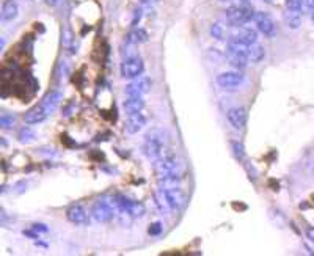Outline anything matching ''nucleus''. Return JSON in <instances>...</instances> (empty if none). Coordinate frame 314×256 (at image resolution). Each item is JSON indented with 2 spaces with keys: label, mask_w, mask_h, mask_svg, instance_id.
Listing matches in <instances>:
<instances>
[{
  "label": "nucleus",
  "mask_w": 314,
  "mask_h": 256,
  "mask_svg": "<svg viewBox=\"0 0 314 256\" xmlns=\"http://www.w3.org/2000/svg\"><path fill=\"white\" fill-rule=\"evenodd\" d=\"M226 118L236 130H241L247 125V110L244 107H233L228 110Z\"/></svg>",
  "instance_id": "nucleus-11"
},
{
  "label": "nucleus",
  "mask_w": 314,
  "mask_h": 256,
  "mask_svg": "<svg viewBox=\"0 0 314 256\" xmlns=\"http://www.w3.org/2000/svg\"><path fill=\"white\" fill-rule=\"evenodd\" d=\"M254 14H256L254 8L249 2H244L241 5H231L225 11V17L231 27H244L251 19H254Z\"/></svg>",
  "instance_id": "nucleus-2"
},
{
  "label": "nucleus",
  "mask_w": 314,
  "mask_h": 256,
  "mask_svg": "<svg viewBox=\"0 0 314 256\" xmlns=\"http://www.w3.org/2000/svg\"><path fill=\"white\" fill-rule=\"evenodd\" d=\"M228 60H230V63L237 69H244L247 66V63H249V60H245L244 57L234 55V54H228Z\"/></svg>",
  "instance_id": "nucleus-23"
},
{
  "label": "nucleus",
  "mask_w": 314,
  "mask_h": 256,
  "mask_svg": "<svg viewBox=\"0 0 314 256\" xmlns=\"http://www.w3.org/2000/svg\"><path fill=\"white\" fill-rule=\"evenodd\" d=\"M148 40H149L148 32L145 30V28H138V27L132 28V30L126 36V43L127 44H143Z\"/></svg>",
  "instance_id": "nucleus-16"
},
{
  "label": "nucleus",
  "mask_w": 314,
  "mask_h": 256,
  "mask_svg": "<svg viewBox=\"0 0 314 256\" xmlns=\"http://www.w3.org/2000/svg\"><path fill=\"white\" fill-rule=\"evenodd\" d=\"M62 101V94L59 91H49L46 94V96L43 98L41 104L44 106V109L49 112V115L52 112H55V109L59 107V104Z\"/></svg>",
  "instance_id": "nucleus-18"
},
{
  "label": "nucleus",
  "mask_w": 314,
  "mask_h": 256,
  "mask_svg": "<svg viewBox=\"0 0 314 256\" xmlns=\"http://www.w3.org/2000/svg\"><path fill=\"white\" fill-rule=\"evenodd\" d=\"M160 231H162V225L160 223H153L149 226V234L151 236H157V234H160Z\"/></svg>",
  "instance_id": "nucleus-31"
},
{
  "label": "nucleus",
  "mask_w": 314,
  "mask_h": 256,
  "mask_svg": "<svg viewBox=\"0 0 314 256\" xmlns=\"http://www.w3.org/2000/svg\"><path fill=\"white\" fill-rule=\"evenodd\" d=\"M145 109V99L143 96H127L125 101V110L127 112V115L130 113H138Z\"/></svg>",
  "instance_id": "nucleus-17"
},
{
  "label": "nucleus",
  "mask_w": 314,
  "mask_h": 256,
  "mask_svg": "<svg viewBox=\"0 0 314 256\" xmlns=\"http://www.w3.org/2000/svg\"><path fill=\"white\" fill-rule=\"evenodd\" d=\"M146 126V117L141 112L130 113L126 120V132L127 134H137Z\"/></svg>",
  "instance_id": "nucleus-14"
},
{
  "label": "nucleus",
  "mask_w": 314,
  "mask_h": 256,
  "mask_svg": "<svg viewBox=\"0 0 314 256\" xmlns=\"http://www.w3.org/2000/svg\"><path fill=\"white\" fill-rule=\"evenodd\" d=\"M244 80H245L244 74L239 71H226L217 75V83L220 85L223 90H228V91L237 90L244 83Z\"/></svg>",
  "instance_id": "nucleus-8"
},
{
  "label": "nucleus",
  "mask_w": 314,
  "mask_h": 256,
  "mask_svg": "<svg viewBox=\"0 0 314 256\" xmlns=\"http://www.w3.org/2000/svg\"><path fill=\"white\" fill-rule=\"evenodd\" d=\"M19 13V6L16 0H5L2 5V21L3 22H9L13 19L17 17Z\"/></svg>",
  "instance_id": "nucleus-15"
},
{
  "label": "nucleus",
  "mask_w": 314,
  "mask_h": 256,
  "mask_svg": "<svg viewBox=\"0 0 314 256\" xmlns=\"http://www.w3.org/2000/svg\"><path fill=\"white\" fill-rule=\"evenodd\" d=\"M32 230H33V231H36L38 234H40V233H47V231H49V228H47V226H46V225H43V223H35V225H32Z\"/></svg>",
  "instance_id": "nucleus-30"
},
{
  "label": "nucleus",
  "mask_w": 314,
  "mask_h": 256,
  "mask_svg": "<svg viewBox=\"0 0 314 256\" xmlns=\"http://www.w3.org/2000/svg\"><path fill=\"white\" fill-rule=\"evenodd\" d=\"M218 2H228V0H218Z\"/></svg>",
  "instance_id": "nucleus-37"
},
{
  "label": "nucleus",
  "mask_w": 314,
  "mask_h": 256,
  "mask_svg": "<svg viewBox=\"0 0 314 256\" xmlns=\"http://www.w3.org/2000/svg\"><path fill=\"white\" fill-rule=\"evenodd\" d=\"M140 2L143 3L145 6H154L159 2V0H140Z\"/></svg>",
  "instance_id": "nucleus-32"
},
{
  "label": "nucleus",
  "mask_w": 314,
  "mask_h": 256,
  "mask_svg": "<svg viewBox=\"0 0 314 256\" xmlns=\"http://www.w3.org/2000/svg\"><path fill=\"white\" fill-rule=\"evenodd\" d=\"M236 38H239L241 41L247 43V44H254L258 41V32L253 30L250 27H239V32L234 33Z\"/></svg>",
  "instance_id": "nucleus-19"
},
{
  "label": "nucleus",
  "mask_w": 314,
  "mask_h": 256,
  "mask_svg": "<svg viewBox=\"0 0 314 256\" xmlns=\"http://www.w3.org/2000/svg\"><path fill=\"white\" fill-rule=\"evenodd\" d=\"M211 35L215 40H225V30L220 24H212L211 25Z\"/></svg>",
  "instance_id": "nucleus-25"
},
{
  "label": "nucleus",
  "mask_w": 314,
  "mask_h": 256,
  "mask_svg": "<svg viewBox=\"0 0 314 256\" xmlns=\"http://www.w3.org/2000/svg\"><path fill=\"white\" fill-rule=\"evenodd\" d=\"M151 85H153V82H151L149 77H146V75H140V77L134 79L129 85H126V96H143V94H146L149 90H151Z\"/></svg>",
  "instance_id": "nucleus-10"
},
{
  "label": "nucleus",
  "mask_w": 314,
  "mask_h": 256,
  "mask_svg": "<svg viewBox=\"0 0 314 256\" xmlns=\"http://www.w3.org/2000/svg\"><path fill=\"white\" fill-rule=\"evenodd\" d=\"M233 149H234L236 157L239 160H242L245 157V148H244L242 143H239V141H233Z\"/></svg>",
  "instance_id": "nucleus-26"
},
{
  "label": "nucleus",
  "mask_w": 314,
  "mask_h": 256,
  "mask_svg": "<svg viewBox=\"0 0 314 256\" xmlns=\"http://www.w3.org/2000/svg\"><path fill=\"white\" fill-rule=\"evenodd\" d=\"M307 238L310 239V242L314 244V228H308L307 230Z\"/></svg>",
  "instance_id": "nucleus-34"
},
{
  "label": "nucleus",
  "mask_w": 314,
  "mask_h": 256,
  "mask_svg": "<svg viewBox=\"0 0 314 256\" xmlns=\"http://www.w3.org/2000/svg\"><path fill=\"white\" fill-rule=\"evenodd\" d=\"M113 203L117 206V211H120L123 214H127L130 217H141L146 212L145 206L141 203L134 201V200H130V198L123 196V195H118L113 198Z\"/></svg>",
  "instance_id": "nucleus-5"
},
{
  "label": "nucleus",
  "mask_w": 314,
  "mask_h": 256,
  "mask_svg": "<svg viewBox=\"0 0 314 256\" xmlns=\"http://www.w3.org/2000/svg\"><path fill=\"white\" fill-rule=\"evenodd\" d=\"M302 13H311L314 9V0H300Z\"/></svg>",
  "instance_id": "nucleus-29"
},
{
  "label": "nucleus",
  "mask_w": 314,
  "mask_h": 256,
  "mask_svg": "<svg viewBox=\"0 0 314 256\" xmlns=\"http://www.w3.org/2000/svg\"><path fill=\"white\" fill-rule=\"evenodd\" d=\"M179 159L173 153H165L159 160L154 162V170L157 176L171 175V173H179Z\"/></svg>",
  "instance_id": "nucleus-7"
},
{
  "label": "nucleus",
  "mask_w": 314,
  "mask_h": 256,
  "mask_svg": "<svg viewBox=\"0 0 314 256\" xmlns=\"http://www.w3.org/2000/svg\"><path fill=\"white\" fill-rule=\"evenodd\" d=\"M32 138H35V132L33 130H30L28 128L21 129V132H19V140H21V141H28Z\"/></svg>",
  "instance_id": "nucleus-27"
},
{
  "label": "nucleus",
  "mask_w": 314,
  "mask_h": 256,
  "mask_svg": "<svg viewBox=\"0 0 314 256\" xmlns=\"http://www.w3.org/2000/svg\"><path fill=\"white\" fill-rule=\"evenodd\" d=\"M181 181H183V176H181V173H171V175L157 176L159 189H162V187H175V186H179Z\"/></svg>",
  "instance_id": "nucleus-20"
},
{
  "label": "nucleus",
  "mask_w": 314,
  "mask_h": 256,
  "mask_svg": "<svg viewBox=\"0 0 314 256\" xmlns=\"http://www.w3.org/2000/svg\"><path fill=\"white\" fill-rule=\"evenodd\" d=\"M265 59V49L262 46H259L258 43L250 44L249 49V63H259Z\"/></svg>",
  "instance_id": "nucleus-21"
},
{
  "label": "nucleus",
  "mask_w": 314,
  "mask_h": 256,
  "mask_svg": "<svg viewBox=\"0 0 314 256\" xmlns=\"http://www.w3.org/2000/svg\"><path fill=\"white\" fill-rule=\"evenodd\" d=\"M311 21H313V24H314V9L311 11Z\"/></svg>",
  "instance_id": "nucleus-35"
},
{
  "label": "nucleus",
  "mask_w": 314,
  "mask_h": 256,
  "mask_svg": "<svg viewBox=\"0 0 314 256\" xmlns=\"http://www.w3.org/2000/svg\"><path fill=\"white\" fill-rule=\"evenodd\" d=\"M47 117H49V112H47L43 104L40 102L38 106H35L28 112H25L24 121H25V125H38V123H43Z\"/></svg>",
  "instance_id": "nucleus-13"
},
{
  "label": "nucleus",
  "mask_w": 314,
  "mask_h": 256,
  "mask_svg": "<svg viewBox=\"0 0 314 256\" xmlns=\"http://www.w3.org/2000/svg\"><path fill=\"white\" fill-rule=\"evenodd\" d=\"M284 6H286V11L302 13V5H300V0H286V2H284ZM302 14H303V13H302Z\"/></svg>",
  "instance_id": "nucleus-24"
},
{
  "label": "nucleus",
  "mask_w": 314,
  "mask_h": 256,
  "mask_svg": "<svg viewBox=\"0 0 314 256\" xmlns=\"http://www.w3.org/2000/svg\"><path fill=\"white\" fill-rule=\"evenodd\" d=\"M160 198L164 204L171 211H181L186 206L187 201V195L184 193V191L179 186L175 187H162L160 189Z\"/></svg>",
  "instance_id": "nucleus-3"
},
{
  "label": "nucleus",
  "mask_w": 314,
  "mask_h": 256,
  "mask_svg": "<svg viewBox=\"0 0 314 256\" xmlns=\"http://www.w3.org/2000/svg\"><path fill=\"white\" fill-rule=\"evenodd\" d=\"M143 71H145V63L138 55L127 57V59L121 62L120 66V72L125 79H137L140 75H143Z\"/></svg>",
  "instance_id": "nucleus-4"
},
{
  "label": "nucleus",
  "mask_w": 314,
  "mask_h": 256,
  "mask_svg": "<svg viewBox=\"0 0 314 256\" xmlns=\"http://www.w3.org/2000/svg\"><path fill=\"white\" fill-rule=\"evenodd\" d=\"M242 2H249V0H242Z\"/></svg>",
  "instance_id": "nucleus-38"
},
{
  "label": "nucleus",
  "mask_w": 314,
  "mask_h": 256,
  "mask_svg": "<svg viewBox=\"0 0 314 256\" xmlns=\"http://www.w3.org/2000/svg\"><path fill=\"white\" fill-rule=\"evenodd\" d=\"M264 2H265V3H273L275 0H264Z\"/></svg>",
  "instance_id": "nucleus-36"
},
{
  "label": "nucleus",
  "mask_w": 314,
  "mask_h": 256,
  "mask_svg": "<svg viewBox=\"0 0 314 256\" xmlns=\"http://www.w3.org/2000/svg\"><path fill=\"white\" fill-rule=\"evenodd\" d=\"M66 217H68V220L74 225L85 226L88 223V214L82 204H72L69 209L66 211Z\"/></svg>",
  "instance_id": "nucleus-12"
},
{
  "label": "nucleus",
  "mask_w": 314,
  "mask_h": 256,
  "mask_svg": "<svg viewBox=\"0 0 314 256\" xmlns=\"http://www.w3.org/2000/svg\"><path fill=\"white\" fill-rule=\"evenodd\" d=\"M115 209H117V206L113 201L98 200L91 207V215L96 222L106 223V222H110L113 217H115Z\"/></svg>",
  "instance_id": "nucleus-6"
},
{
  "label": "nucleus",
  "mask_w": 314,
  "mask_h": 256,
  "mask_svg": "<svg viewBox=\"0 0 314 256\" xmlns=\"http://www.w3.org/2000/svg\"><path fill=\"white\" fill-rule=\"evenodd\" d=\"M284 22L289 28H299L302 25V13H294V11H286L284 13Z\"/></svg>",
  "instance_id": "nucleus-22"
},
{
  "label": "nucleus",
  "mask_w": 314,
  "mask_h": 256,
  "mask_svg": "<svg viewBox=\"0 0 314 256\" xmlns=\"http://www.w3.org/2000/svg\"><path fill=\"white\" fill-rule=\"evenodd\" d=\"M44 3L49 5V6H57V5L62 3V0H44Z\"/></svg>",
  "instance_id": "nucleus-33"
},
{
  "label": "nucleus",
  "mask_w": 314,
  "mask_h": 256,
  "mask_svg": "<svg viewBox=\"0 0 314 256\" xmlns=\"http://www.w3.org/2000/svg\"><path fill=\"white\" fill-rule=\"evenodd\" d=\"M14 125V117H9V115H3L0 117V126H2L3 129H9Z\"/></svg>",
  "instance_id": "nucleus-28"
},
{
  "label": "nucleus",
  "mask_w": 314,
  "mask_h": 256,
  "mask_svg": "<svg viewBox=\"0 0 314 256\" xmlns=\"http://www.w3.org/2000/svg\"><path fill=\"white\" fill-rule=\"evenodd\" d=\"M145 156L156 162L167 151V135L162 129H153L145 135V143H143Z\"/></svg>",
  "instance_id": "nucleus-1"
},
{
  "label": "nucleus",
  "mask_w": 314,
  "mask_h": 256,
  "mask_svg": "<svg viewBox=\"0 0 314 256\" xmlns=\"http://www.w3.org/2000/svg\"><path fill=\"white\" fill-rule=\"evenodd\" d=\"M254 24L258 27V30L265 36V38H273L277 35V25H275L273 19L264 11H256L254 14Z\"/></svg>",
  "instance_id": "nucleus-9"
}]
</instances>
